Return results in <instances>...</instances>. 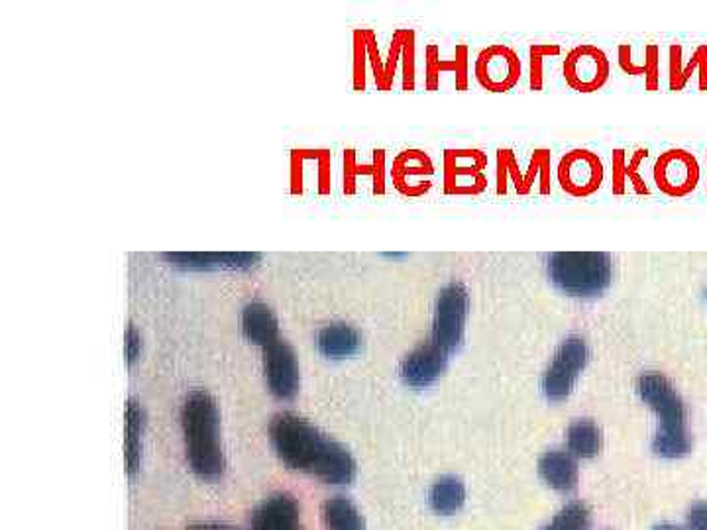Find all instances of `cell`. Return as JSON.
Wrapping results in <instances>:
<instances>
[{"instance_id":"6da1fadb","label":"cell","mask_w":707,"mask_h":530,"mask_svg":"<svg viewBox=\"0 0 707 530\" xmlns=\"http://www.w3.org/2000/svg\"><path fill=\"white\" fill-rule=\"evenodd\" d=\"M269 442L289 469L317 477L329 486H349L358 472L346 446L299 414H276L269 423Z\"/></svg>"},{"instance_id":"7a4b0ae2","label":"cell","mask_w":707,"mask_h":530,"mask_svg":"<svg viewBox=\"0 0 707 530\" xmlns=\"http://www.w3.org/2000/svg\"><path fill=\"white\" fill-rule=\"evenodd\" d=\"M181 429L191 472L203 482L221 479L226 459L215 399L201 389L191 391L181 407Z\"/></svg>"},{"instance_id":"3957f363","label":"cell","mask_w":707,"mask_h":530,"mask_svg":"<svg viewBox=\"0 0 707 530\" xmlns=\"http://www.w3.org/2000/svg\"><path fill=\"white\" fill-rule=\"evenodd\" d=\"M636 396L658 419V429L651 444L654 454L664 459L688 456L692 452L688 409L671 379L658 371H646L636 379Z\"/></svg>"},{"instance_id":"277c9868","label":"cell","mask_w":707,"mask_h":530,"mask_svg":"<svg viewBox=\"0 0 707 530\" xmlns=\"http://www.w3.org/2000/svg\"><path fill=\"white\" fill-rule=\"evenodd\" d=\"M546 268L553 285L568 298H600L613 281V260L606 252H556Z\"/></svg>"},{"instance_id":"5b68a950","label":"cell","mask_w":707,"mask_h":530,"mask_svg":"<svg viewBox=\"0 0 707 530\" xmlns=\"http://www.w3.org/2000/svg\"><path fill=\"white\" fill-rule=\"evenodd\" d=\"M470 315V293L464 283L452 281L440 289L435 301L432 328L429 340L435 342L442 350L454 354L464 340L465 323Z\"/></svg>"},{"instance_id":"8992f818","label":"cell","mask_w":707,"mask_h":530,"mask_svg":"<svg viewBox=\"0 0 707 530\" xmlns=\"http://www.w3.org/2000/svg\"><path fill=\"white\" fill-rule=\"evenodd\" d=\"M590 361V346L582 336H568L558 350L555 351L553 360L543 374V393L548 401L560 403L572 396L576 381L582 376L583 369Z\"/></svg>"},{"instance_id":"52a82bcc","label":"cell","mask_w":707,"mask_h":530,"mask_svg":"<svg viewBox=\"0 0 707 530\" xmlns=\"http://www.w3.org/2000/svg\"><path fill=\"white\" fill-rule=\"evenodd\" d=\"M264 376L269 393L279 401H291L299 393L301 374L296 350L286 340L274 342L264 348Z\"/></svg>"},{"instance_id":"ba28073f","label":"cell","mask_w":707,"mask_h":530,"mask_svg":"<svg viewBox=\"0 0 707 530\" xmlns=\"http://www.w3.org/2000/svg\"><path fill=\"white\" fill-rule=\"evenodd\" d=\"M448 360L450 354L447 350H442L432 340L422 342L405 356L399 366V378L407 387L427 389L437 383L440 376L447 371Z\"/></svg>"},{"instance_id":"9c48e42d","label":"cell","mask_w":707,"mask_h":530,"mask_svg":"<svg viewBox=\"0 0 707 530\" xmlns=\"http://www.w3.org/2000/svg\"><path fill=\"white\" fill-rule=\"evenodd\" d=\"M163 260L185 271H250L258 268L261 256L256 252H173Z\"/></svg>"},{"instance_id":"30bf717a","label":"cell","mask_w":707,"mask_h":530,"mask_svg":"<svg viewBox=\"0 0 707 530\" xmlns=\"http://www.w3.org/2000/svg\"><path fill=\"white\" fill-rule=\"evenodd\" d=\"M250 530H304L301 509L291 495H269L251 512Z\"/></svg>"},{"instance_id":"8fae6325","label":"cell","mask_w":707,"mask_h":530,"mask_svg":"<svg viewBox=\"0 0 707 530\" xmlns=\"http://www.w3.org/2000/svg\"><path fill=\"white\" fill-rule=\"evenodd\" d=\"M698 163L686 152H668L656 165L658 187L672 197H682L698 183Z\"/></svg>"},{"instance_id":"7c38bea8","label":"cell","mask_w":707,"mask_h":530,"mask_svg":"<svg viewBox=\"0 0 707 530\" xmlns=\"http://www.w3.org/2000/svg\"><path fill=\"white\" fill-rule=\"evenodd\" d=\"M566 77L580 90L600 89L608 79V60L596 47H578L566 62Z\"/></svg>"},{"instance_id":"4fadbf2b","label":"cell","mask_w":707,"mask_h":530,"mask_svg":"<svg viewBox=\"0 0 707 530\" xmlns=\"http://www.w3.org/2000/svg\"><path fill=\"white\" fill-rule=\"evenodd\" d=\"M538 476L558 494H572L578 487V459L568 450H548L538 459Z\"/></svg>"},{"instance_id":"5bb4252c","label":"cell","mask_w":707,"mask_h":530,"mask_svg":"<svg viewBox=\"0 0 707 530\" xmlns=\"http://www.w3.org/2000/svg\"><path fill=\"white\" fill-rule=\"evenodd\" d=\"M521 65L515 54L507 47H492L482 55L478 67L480 79L493 90L510 89L519 77Z\"/></svg>"},{"instance_id":"9a60e30c","label":"cell","mask_w":707,"mask_h":530,"mask_svg":"<svg viewBox=\"0 0 707 530\" xmlns=\"http://www.w3.org/2000/svg\"><path fill=\"white\" fill-rule=\"evenodd\" d=\"M240 328H243L244 338L261 350L279 340L278 316L274 315V311L261 301H251L244 306Z\"/></svg>"},{"instance_id":"2e32d148","label":"cell","mask_w":707,"mask_h":530,"mask_svg":"<svg viewBox=\"0 0 707 530\" xmlns=\"http://www.w3.org/2000/svg\"><path fill=\"white\" fill-rule=\"evenodd\" d=\"M317 348L329 360H346L362 350V334L352 324H326L317 334Z\"/></svg>"},{"instance_id":"e0dca14e","label":"cell","mask_w":707,"mask_h":530,"mask_svg":"<svg viewBox=\"0 0 707 530\" xmlns=\"http://www.w3.org/2000/svg\"><path fill=\"white\" fill-rule=\"evenodd\" d=\"M565 175V190L572 191L574 195H588L600 187L601 165L588 152H574L563 163V177Z\"/></svg>"},{"instance_id":"ac0fdd59","label":"cell","mask_w":707,"mask_h":530,"mask_svg":"<svg viewBox=\"0 0 707 530\" xmlns=\"http://www.w3.org/2000/svg\"><path fill=\"white\" fill-rule=\"evenodd\" d=\"M603 446L600 424L591 419H576L566 431V450L576 459L596 458Z\"/></svg>"},{"instance_id":"d6986e66","label":"cell","mask_w":707,"mask_h":530,"mask_svg":"<svg viewBox=\"0 0 707 530\" xmlns=\"http://www.w3.org/2000/svg\"><path fill=\"white\" fill-rule=\"evenodd\" d=\"M142 432L143 411L136 399H128L126 403V472L135 477L142 462Z\"/></svg>"},{"instance_id":"ffe728a7","label":"cell","mask_w":707,"mask_h":530,"mask_svg":"<svg viewBox=\"0 0 707 530\" xmlns=\"http://www.w3.org/2000/svg\"><path fill=\"white\" fill-rule=\"evenodd\" d=\"M465 504L464 482L457 476H444L437 479L429 491V505L432 511L442 517L457 515Z\"/></svg>"},{"instance_id":"44dd1931","label":"cell","mask_w":707,"mask_h":530,"mask_svg":"<svg viewBox=\"0 0 707 530\" xmlns=\"http://www.w3.org/2000/svg\"><path fill=\"white\" fill-rule=\"evenodd\" d=\"M324 527L329 530H364L366 522L358 507L346 497L336 495L323 505Z\"/></svg>"},{"instance_id":"7402d4cb","label":"cell","mask_w":707,"mask_h":530,"mask_svg":"<svg viewBox=\"0 0 707 530\" xmlns=\"http://www.w3.org/2000/svg\"><path fill=\"white\" fill-rule=\"evenodd\" d=\"M590 524V507L582 501H570L556 512L553 521L546 522L540 530H588Z\"/></svg>"},{"instance_id":"603a6c76","label":"cell","mask_w":707,"mask_h":530,"mask_svg":"<svg viewBox=\"0 0 707 530\" xmlns=\"http://www.w3.org/2000/svg\"><path fill=\"white\" fill-rule=\"evenodd\" d=\"M125 342L126 364L135 366L136 361L140 360V354H142V336L138 334L136 326H132V324L126 328Z\"/></svg>"},{"instance_id":"cb8c5ba5","label":"cell","mask_w":707,"mask_h":530,"mask_svg":"<svg viewBox=\"0 0 707 530\" xmlns=\"http://www.w3.org/2000/svg\"><path fill=\"white\" fill-rule=\"evenodd\" d=\"M686 530H707V501H698L689 507Z\"/></svg>"},{"instance_id":"d4e9b609","label":"cell","mask_w":707,"mask_h":530,"mask_svg":"<svg viewBox=\"0 0 707 530\" xmlns=\"http://www.w3.org/2000/svg\"><path fill=\"white\" fill-rule=\"evenodd\" d=\"M188 530H238L231 524H223V522H199V524H191Z\"/></svg>"},{"instance_id":"484cf974","label":"cell","mask_w":707,"mask_h":530,"mask_svg":"<svg viewBox=\"0 0 707 530\" xmlns=\"http://www.w3.org/2000/svg\"><path fill=\"white\" fill-rule=\"evenodd\" d=\"M653 530H686L678 527V524H672V522H663V524H656Z\"/></svg>"},{"instance_id":"4316f807","label":"cell","mask_w":707,"mask_h":530,"mask_svg":"<svg viewBox=\"0 0 707 530\" xmlns=\"http://www.w3.org/2000/svg\"><path fill=\"white\" fill-rule=\"evenodd\" d=\"M704 295H706V301H707V288H706V291H704Z\"/></svg>"}]
</instances>
